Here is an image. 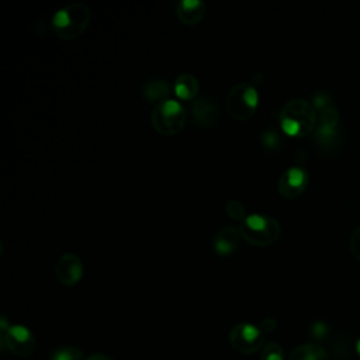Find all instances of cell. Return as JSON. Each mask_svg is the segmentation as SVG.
<instances>
[{
	"mask_svg": "<svg viewBox=\"0 0 360 360\" xmlns=\"http://www.w3.org/2000/svg\"><path fill=\"white\" fill-rule=\"evenodd\" d=\"M176 13L183 24H197L205 14V3L201 0H181L176 6Z\"/></svg>",
	"mask_w": 360,
	"mask_h": 360,
	"instance_id": "obj_11",
	"label": "cell"
},
{
	"mask_svg": "<svg viewBox=\"0 0 360 360\" xmlns=\"http://www.w3.org/2000/svg\"><path fill=\"white\" fill-rule=\"evenodd\" d=\"M276 326H277V323H276V321H274L273 318H264V319L260 322V325H259V328L262 329L263 333H270V332H273V330L276 329Z\"/></svg>",
	"mask_w": 360,
	"mask_h": 360,
	"instance_id": "obj_21",
	"label": "cell"
},
{
	"mask_svg": "<svg viewBox=\"0 0 360 360\" xmlns=\"http://www.w3.org/2000/svg\"><path fill=\"white\" fill-rule=\"evenodd\" d=\"M229 342L236 352L242 354H253L263 346L264 333L253 323L240 322L231 329Z\"/></svg>",
	"mask_w": 360,
	"mask_h": 360,
	"instance_id": "obj_6",
	"label": "cell"
},
{
	"mask_svg": "<svg viewBox=\"0 0 360 360\" xmlns=\"http://www.w3.org/2000/svg\"><path fill=\"white\" fill-rule=\"evenodd\" d=\"M170 89H169V83L163 79H153L149 80L145 84L143 89V96L145 98H148L149 101H156V100H166L165 97L169 96Z\"/></svg>",
	"mask_w": 360,
	"mask_h": 360,
	"instance_id": "obj_15",
	"label": "cell"
},
{
	"mask_svg": "<svg viewBox=\"0 0 360 360\" xmlns=\"http://www.w3.org/2000/svg\"><path fill=\"white\" fill-rule=\"evenodd\" d=\"M198 80L190 73H183L174 80V91L183 100H191L198 93Z\"/></svg>",
	"mask_w": 360,
	"mask_h": 360,
	"instance_id": "obj_14",
	"label": "cell"
},
{
	"mask_svg": "<svg viewBox=\"0 0 360 360\" xmlns=\"http://www.w3.org/2000/svg\"><path fill=\"white\" fill-rule=\"evenodd\" d=\"M90 21V10L83 3H72L59 8L52 17V25L58 37L75 39L83 34Z\"/></svg>",
	"mask_w": 360,
	"mask_h": 360,
	"instance_id": "obj_2",
	"label": "cell"
},
{
	"mask_svg": "<svg viewBox=\"0 0 360 360\" xmlns=\"http://www.w3.org/2000/svg\"><path fill=\"white\" fill-rule=\"evenodd\" d=\"M280 124L284 134L290 136H305L311 134L316 124V110L314 104L304 98L288 100L280 111Z\"/></svg>",
	"mask_w": 360,
	"mask_h": 360,
	"instance_id": "obj_1",
	"label": "cell"
},
{
	"mask_svg": "<svg viewBox=\"0 0 360 360\" xmlns=\"http://www.w3.org/2000/svg\"><path fill=\"white\" fill-rule=\"evenodd\" d=\"M87 360H112V359H110V357H107L105 354H100V353H94V354H91V356H89L87 357Z\"/></svg>",
	"mask_w": 360,
	"mask_h": 360,
	"instance_id": "obj_22",
	"label": "cell"
},
{
	"mask_svg": "<svg viewBox=\"0 0 360 360\" xmlns=\"http://www.w3.org/2000/svg\"><path fill=\"white\" fill-rule=\"evenodd\" d=\"M225 211L233 219H245L248 217L245 205L239 200H228L225 202Z\"/></svg>",
	"mask_w": 360,
	"mask_h": 360,
	"instance_id": "obj_18",
	"label": "cell"
},
{
	"mask_svg": "<svg viewBox=\"0 0 360 360\" xmlns=\"http://www.w3.org/2000/svg\"><path fill=\"white\" fill-rule=\"evenodd\" d=\"M82 359H83V352L72 346L59 347L53 350L49 356V360H82Z\"/></svg>",
	"mask_w": 360,
	"mask_h": 360,
	"instance_id": "obj_16",
	"label": "cell"
},
{
	"mask_svg": "<svg viewBox=\"0 0 360 360\" xmlns=\"http://www.w3.org/2000/svg\"><path fill=\"white\" fill-rule=\"evenodd\" d=\"M1 347H7L17 357H30L35 352V338L32 332L22 325H10L1 332Z\"/></svg>",
	"mask_w": 360,
	"mask_h": 360,
	"instance_id": "obj_7",
	"label": "cell"
},
{
	"mask_svg": "<svg viewBox=\"0 0 360 360\" xmlns=\"http://www.w3.org/2000/svg\"><path fill=\"white\" fill-rule=\"evenodd\" d=\"M308 184V173L300 166L288 167L278 179L277 190L284 198L298 197Z\"/></svg>",
	"mask_w": 360,
	"mask_h": 360,
	"instance_id": "obj_8",
	"label": "cell"
},
{
	"mask_svg": "<svg viewBox=\"0 0 360 360\" xmlns=\"http://www.w3.org/2000/svg\"><path fill=\"white\" fill-rule=\"evenodd\" d=\"M326 330H328L326 325H325L323 322H321V321H318V322H315V323L312 325V335H314L316 339H322V338L326 335Z\"/></svg>",
	"mask_w": 360,
	"mask_h": 360,
	"instance_id": "obj_20",
	"label": "cell"
},
{
	"mask_svg": "<svg viewBox=\"0 0 360 360\" xmlns=\"http://www.w3.org/2000/svg\"><path fill=\"white\" fill-rule=\"evenodd\" d=\"M187 114L184 107L173 100V98H166L159 101L150 115L153 128L162 134V135H174L177 134L186 122Z\"/></svg>",
	"mask_w": 360,
	"mask_h": 360,
	"instance_id": "obj_4",
	"label": "cell"
},
{
	"mask_svg": "<svg viewBox=\"0 0 360 360\" xmlns=\"http://www.w3.org/2000/svg\"><path fill=\"white\" fill-rule=\"evenodd\" d=\"M288 360H329L326 350L318 343H305L291 350Z\"/></svg>",
	"mask_w": 360,
	"mask_h": 360,
	"instance_id": "obj_13",
	"label": "cell"
},
{
	"mask_svg": "<svg viewBox=\"0 0 360 360\" xmlns=\"http://www.w3.org/2000/svg\"><path fill=\"white\" fill-rule=\"evenodd\" d=\"M350 250H352L353 256L360 262V226L356 228V231L352 233Z\"/></svg>",
	"mask_w": 360,
	"mask_h": 360,
	"instance_id": "obj_19",
	"label": "cell"
},
{
	"mask_svg": "<svg viewBox=\"0 0 360 360\" xmlns=\"http://www.w3.org/2000/svg\"><path fill=\"white\" fill-rule=\"evenodd\" d=\"M240 236L255 246H267L276 242L281 233L278 221L263 214H250L239 225Z\"/></svg>",
	"mask_w": 360,
	"mask_h": 360,
	"instance_id": "obj_3",
	"label": "cell"
},
{
	"mask_svg": "<svg viewBox=\"0 0 360 360\" xmlns=\"http://www.w3.org/2000/svg\"><path fill=\"white\" fill-rule=\"evenodd\" d=\"M194 121L200 125L212 127L218 122L219 118V110L214 100L210 97H201L193 103L191 107Z\"/></svg>",
	"mask_w": 360,
	"mask_h": 360,
	"instance_id": "obj_10",
	"label": "cell"
},
{
	"mask_svg": "<svg viewBox=\"0 0 360 360\" xmlns=\"http://www.w3.org/2000/svg\"><path fill=\"white\" fill-rule=\"evenodd\" d=\"M356 353H357V356L360 357V338H359L357 342H356Z\"/></svg>",
	"mask_w": 360,
	"mask_h": 360,
	"instance_id": "obj_23",
	"label": "cell"
},
{
	"mask_svg": "<svg viewBox=\"0 0 360 360\" xmlns=\"http://www.w3.org/2000/svg\"><path fill=\"white\" fill-rule=\"evenodd\" d=\"M260 359L262 360H284L283 347L276 342H270L263 347Z\"/></svg>",
	"mask_w": 360,
	"mask_h": 360,
	"instance_id": "obj_17",
	"label": "cell"
},
{
	"mask_svg": "<svg viewBox=\"0 0 360 360\" xmlns=\"http://www.w3.org/2000/svg\"><path fill=\"white\" fill-rule=\"evenodd\" d=\"M239 243L238 231L232 226L221 228L214 238V249L218 255H229Z\"/></svg>",
	"mask_w": 360,
	"mask_h": 360,
	"instance_id": "obj_12",
	"label": "cell"
},
{
	"mask_svg": "<svg viewBox=\"0 0 360 360\" xmlns=\"http://www.w3.org/2000/svg\"><path fill=\"white\" fill-rule=\"evenodd\" d=\"M257 90L249 83H238L232 86L225 101L228 114L238 121H245L252 117L257 108Z\"/></svg>",
	"mask_w": 360,
	"mask_h": 360,
	"instance_id": "obj_5",
	"label": "cell"
},
{
	"mask_svg": "<svg viewBox=\"0 0 360 360\" xmlns=\"http://www.w3.org/2000/svg\"><path fill=\"white\" fill-rule=\"evenodd\" d=\"M56 278L63 285H73L80 281L83 276V264L75 253H63L55 264Z\"/></svg>",
	"mask_w": 360,
	"mask_h": 360,
	"instance_id": "obj_9",
	"label": "cell"
}]
</instances>
